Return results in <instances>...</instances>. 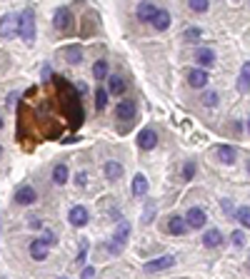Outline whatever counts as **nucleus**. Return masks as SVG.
I'll use <instances>...</instances> for the list:
<instances>
[{
  "mask_svg": "<svg viewBox=\"0 0 250 279\" xmlns=\"http://www.w3.org/2000/svg\"><path fill=\"white\" fill-rule=\"evenodd\" d=\"M18 35L25 42L35 40V13H33V8H25L18 15Z\"/></svg>",
  "mask_w": 250,
  "mask_h": 279,
  "instance_id": "obj_1",
  "label": "nucleus"
},
{
  "mask_svg": "<svg viewBox=\"0 0 250 279\" xmlns=\"http://www.w3.org/2000/svg\"><path fill=\"white\" fill-rule=\"evenodd\" d=\"M53 244H55V237H53V234H45V237L33 240V242H30V257H33L35 262H43L45 257H48V252H50Z\"/></svg>",
  "mask_w": 250,
  "mask_h": 279,
  "instance_id": "obj_2",
  "label": "nucleus"
},
{
  "mask_svg": "<svg viewBox=\"0 0 250 279\" xmlns=\"http://www.w3.org/2000/svg\"><path fill=\"white\" fill-rule=\"evenodd\" d=\"M173 264H175V254H163V257H155V260L145 262L143 264V272L145 274H155V272H163V269H168Z\"/></svg>",
  "mask_w": 250,
  "mask_h": 279,
  "instance_id": "obj_3",
  "label": "nucleus"
},
{
  "mask_svg": "<svg viewBox=\"0 0 250 279\" xmlns=\"http://www.w3.org/2000/svg\"><path fill=\"white\" fill-rule=\"evenodd\" d=\"M128 234H130V224L128 222H120L118 224V229H115V234H113V240H110V252L113 254H120L123 252V247H125V240H128Z\"/></svg>",
  "mask_w": 250,
  "mask_h": 279,
  "instance_id": "obj_4",
  "label": "nucleus"
},
{
  "mask_svg": "<svg viewBox=\"0 0 250 279\" xmlns=\"http://www.w3.org/2000/svg\"><path fill=\"white\" fill-rule=\"evenodd\" d=\"M53 23H55V28H58L60 33H68V30L73 28V13H70V8H58Z\"/></svg>",
  "mask_w": 250,
  "mask_h": 279,
  "instance_id": "obj_5",
  "label": "nucleus"
},
{
  "mask_svg": "<svg viewBox=\"0 0 250 279\" xmlns=\"http://www.w3.org/2000/svg\"><path fill=\"white\" fill-rule=\"evenodd\" d=\"M185 222H188V227L200 229V227L208 222V214H205V209H200V207H190V209H188V214H185Z\"/></svg>",
  "mask_w": 250,
  "mask_h": 279,
  "instance_id": "obj_6",
  "label": "nucleus"
},
{
  "mask_svg": "<svg viewBox=\"0 0 250 279\" xmlns=\"http://www.w3.org/2000/svg\"><path fill=\"white\" fill-rule=\"evenodd\" d=\"M68 220H70L73 227H85L88 220H90V214H88V209L83 207V205H75V207L68 212Z\"/></svg>",
  "mask_w": 250,
  "mask_h": 279,
  "instance_id": "obj_7",
  "label": "nucleus"
},
{
  "mask_svg": "<svg viewBox=\"0 0 250 279\" xmlns=\"http://www.w3.org/2000/svg\"><path fill=\"white\" fill-rule=\"evenodd\" d=\"M13 35H18V18L3 15L0 18V37H13Z\"/></svg>",
  "mask_w": 250,
  "mask_h": 279,
  "instance_id": "obj_8",
  "label": "nucleus"
},
{
  "mask_svg": "<svg viewBox=\"0 0 250 279\" xmlns=\"http://www.w3.org/2000/svg\"><path fill=\"white\" fill-rule=\"evenodd\" d=\"M158 5H153V3H140L138 5V10H135V15H138V20L140 23H153V18L158 15Z\"/></svg>",
  "mask_w": 250,
  "mask_h": 279,
  "instance_id": "obj_9",
  "label": "nucleus"
},
{
  "mask_svg": "<svg viewBox=\"0 0 250 279\" xmlns=\"http://www.w3.org/2000/svg\"><path fill=\"white\" fill-rule=\"evenodd\" d=\"M15 200H18L20 205H33V202H38V192H35L30 185H23V187L15 192Z\"/></svg>",
  "mask_w": 250,
  "mask_h": 279,
  "instance_id": "obj_10",
  "label": "nucleus"
},
{
  "mask_svg": "<svg viewBox=\"0 0 250 279\" xmlns=\"http://www.w3.org/2000/svg\"><path fill=\"white\" fill-rule=\"evenodd\" d=\"M188 85H190V88H195V90L205 88V85H208V73L200 70V68L190 70V73H188Z\"/></svg>",
  "mask_w": 250,
  "mask_h": 279,
  "instance_id": "obj_11",
  "label": "nucleus"
},
{
  "mask_svg": "<svg viewBox=\"0 0 250 279\" xmlns=\"http://www.w3.org/2000/svg\"><path fill=\"white\" fill-rule=\"evenodd\" d=\"M155 145H158V135H155V130H150V127L138 135V147L140 149H153Z\"/></svg>",
  "mask_w": 250,
  "mask_h": 279,
  "instance_id": "obj_12",
  "label": "nucleus"
},
{
  "mask_svg": "<svg viewBox=\"0 0 250 279\" xmlns=\"http://www.w3.org/2000/svg\"><path fill=\"white\" fill-rule=\"evenodd\" d=\"M135 110H138L135 100H123V102H118V117H120V120H133V117H135Z\"/></svg>",
  "mask_w": 250,
  "mask_h": 279,
  "instance_id": "obj_13",
  "label": "nucleus"
},
{
  "mask_svg": "<svg viewBox=\"0 0 250 279\" xmlns=\"http://www.w3.org/2000/svg\"><path fill=\"white\" fill-rule=\"evenodd\" d=\"M188 229H190V227H188L185 217H178V214H175V217H170V220H168V232H170V234H175V237H183V234H185Z\"/></svg>",
  "mask_w": 250,
  "mask_h": 279,
  "instance_id": "obj_14",
  "label": "nucleus"
},
{
  "mask_svg": "<svg viewBox=\"0 0 250 279\" xmlns=\"http://www.w3.org/2000/svg\"><path fill=\"white\" fill-rule=\"evenodd\" d=\"M215 155H218V160H220L223 165H233V162H235V157H238L235 147H230V145H220Z\"/></svg>",
  "mask_w": 250,
  "mask_h": 279,
  "instance_id": "obj_15",
  "label": "nucleus"
},
{
  "mask_svg": "<svg viewBox=\"0 0 250 279\" xmlns=\"http://www.w3.org/2000/svg\"><path fill=\"white\" fill-rule=\"evenodd\" d=\"M103 172H105V177H108L110 182H115V180H120V177H123V165H120V162H115V160H108V162H105V167H103Z\"/></svg>",
  "mask_w": 250,
  "mask_h": 279,
  "instance_id": "obj_16",
  "label": "nucleus"
},
{
  "mask_svg": "<svg viewBox=\"0 0 250 279\" xmlns=\"http://www.w3.org/2000/svg\"><path fill=\"white\" fill-rule=\"evenodd\" d=\"M62 57H65V60L70 62V65H78V62L83 60V48L78 45V42H75V45L62 48Z\"/></svg>",
  "mask_w": 250,
  "mask_h": 279,
  "instance_id": "obj_17",
  "label": "nucleus"
},
{
  "mask_svg": "<svg viewBox=\"0 0 250 279\" xmlns=\"http://www.w3.org/2000/svg\"><path fill=\"white\" fill-rule=\"evenodd\" d=\"M195 57H198V62H200L203 68H213L215 65V53L210 48H198Z\"/></svg>",
  "mask_w": 250,
  "mask_h": 279,
  "instance_id": "obj_18",
  "label": "nucleus"
},
{
  "mask_svg": "<svg viewBox=\"0 0 250 279\" xmlns=\"http://www.w3.org/2000/svg\"><path fill=\"white\" fill-rule=\"evenodd\" d=\"M153 28H155V30H168V28H170V13L165 10V8H160L158 15L153 18Z\"/></svg>",
  "mask_w": 250,
  "mask_h": 279,
  "instance_id": "obj_19",
  "label": "nucleus"
},
{
  "mask_svg": "<svg viewBox=\"0 0 250 279\" xmlns=\"http://www.w3.org/2000/svg\"><path fill=\"white\" fill-rule=\"evenodd\" d=\"M238 90H240V93H248V90H250V60L240 68V75H238Z\"/></svg>",
  "mask_w": 250,
  "mask_h": 279,
  "instance_id": "obj_20",
  "label": "nucleus"
},
{
  "mask_svg": "<svg viewBox=\"0 0 250 279\" xmlns=\"http://www.w3.org/2000/svg\"><path fill=\"white\" fill-rule=\"evenodd\" d=\"M220 242H223V232H220V229H208V232L203 234V244L210 247V249L218 247Z\"/></svg>",
  "mask_w": 250,
  "mask_h": 279,
  "instance_id": "obj_21",
  "label": "nucleus"
},
{
  "mask_svg": "<svg viewBox=\"0 0 250 279\" xmlns=\"http://www.w3.org/2000/svg\"><path fill=\"white\" fill-rule=\"evenodd\" d=\"M53 182H55V185H65V182H68V165L58 162V165L53 167Z\"/></svg>",
  "mask_w": 250,
  "mask_h": 279,
  "instance_id": "obj_22",
  "label": "nucleus"
},
{
  "mask_svg": "<svg viewBox=\"0 0 250 279\" xmlns=\"http://www.w3.org/2000/svg\"><path fill=\"white\" fill-rule=\"evenodd\" d=\"M108 93H113V95H123L125 93V80L120 77V75H110L108 77Z\"/></svg>",
  "mask_w": 250,
  "mask_h": 279,
  "instance_id": "obj_23",
  "label": "nucleus"
},
{
  "mask_svg": "<svg viewBox=\"0 0 250 279\" xmlns=\"http://www.w3.org/2000/svg\"><path fill=\"white\" fill-rule=\"evenodd\" d=\"M145 192H148V180H145V175H135L133 177V195L143 197Z\"/></svg>",
  "mask_w": 250,
  "mask_h": 279,
  "instance_id": "obj_24",
  "label": "nucleus"
},
{
  "mask_svg": "<svg viewBox=\"0 0 250 279\" xmlns=\"http://www.w3.org/2000/svg\"><path fill=\"white\" fill-rule=\"evenodd\" d=\"M93 77H95L98 82H103V80L108 77V62H105V60H98L95 65H93Z\"/></svg>",
  "mask_w": 250,
  "mask_h": 279,
  "instance_id": "obj_25",
  "label": "nucleus"
},
{
  "mask_svg": "<svg viewBox=\"0 0 250 279\" xmlns=\"http://www.w3.org/2000/svg\"><path fill=\"white\" fill-rule=\"evenodd\" d=\"M95 107H98L100 112L108 107V90H103V88H98V90H95Z\"/></svg>",
  "mask_w": 250,
  "mask_h": 279,
  "instance_id": "obj_26",
  "label": "nucleus"
},
{
  "mask_svg": "<svg viewBox=\"0 0 250 279\" xmlns=\"http://www.w3.org/2000/svg\"><path fill=\"white\" fill-rule=\"evenodd\" d=\"M235 217L240 220V224H243L245 229H250V207H238Z\"/></svg>",
  "mask_w": 250,
  "mask_h": 279,
  "instance_id": "obj_27",
  "label": "nucleus"
},
{
  "mask_svg": "<svg viewBox=\"0 0 250 279\" xmlns=\"http://www.w3.org/2000/svg\"><path fill=\"white\" fill-rule=\"evenodd\" d=\"M193 175H195V162H185V167H183V180L190 182Z\"/></svg>",
  "mask_w": 250,
  "mask_h": 279,
  "instance_id": "obj_28",
  "label": "nucleus"
},
{
  "mask_svg": "<svg viewBox=\"0 0 250 279\" xmlns=\"http://www.w3.org/2000/svg\"><path fill=\"white\" fill-rule=\"evenodd\" d=\"M153 214H155V202H145V214H143V222H145V224H150Z\"/></svg>",
  "mask_w": 250,
  "mask_h": 279,
  "instance_id": "obj_29",
  "label": "nucleus"
},
{
  "mask_svg": "<svg viewBox=\"0 0 250 279\" xmlns=\"http://www.w3.org/2000/svg\"><path fill=\"white\" fill-rule=\"evenodd\" d=\"M208 8H210V5H208V0H190V10L193 13H205Z\"/></svg>",
  "mask_w": 250,
  "mask_h": 279,
  "instance_id": "obj_30",
  "label": "nucleus"
},
{
  "mask_svg": "<svg viewBox=\"0 0 250 279\" xmlns=\"http://www.w3.org/2000/svg\"><path fill=\"white\" fill-rule=\"evenodd\" d=\"M230 242H233L235 247H243V244H245V234H243L240 229H235V232L230 234Z\"/></svg>",
  "mask_w": 250,
  "mask_h": 279,
  "instance_id": "obj_31",
  "label": "nucleus"
},
{
  "mask_svg": "<svg viewBox=\"0 0 250 279\" xmlns=\"http://www.w3.org/2000/svg\"><path fill=\"white\" fill-rule=\"evenodd\" d=\"M203 102H205V107H215L218 105V93H205Z\"/></svg>",
  "mask_w": 250,
  "mask_h": 279,
  "instance_id": "obj_32",
  "label": "nucleus"
},
{
  "mask_svg": "<svg viewBox=\"0 0 250 279\" xmlns=\"http://www.w3.org/2000/svg\"><path fill=\"white\" fill-rule=\"evenodd\" d=\"M80 252H78V262H85V257H88V240H80Z\"/></svg>",
  "mask_w": 250,
  "mask_h": 279,
  "instance_id": "obj_33",
  "label": "nucleus"
},
{
  "mask_svg": "<svg viewBox=\"0 0 250 279\" xmlns=\"http://www.w3.org/2000/svg\"><path fill=\"white\" fill-rule=\"evenodd\" d=\"M185 37H188V40L200 37V28H190V30H185Z\"/></svg>",
  "mask_w": 250,
  "mask_h": 279,
  "instance_id": "obj_34",
  "label": "nucleus"
},
{
  "mask_svg": "<svg viewBox=\"0 0 250 279\" xmlns=\"http://www.w3.org/2000/svg\"><path fill=\"white\" fill-rule=\"evenodd\" d=\"M93 274H95V269L93 267H85V269H83V274H80V279H93Z\"/></svg>",
  "mask_w": 250,
  "mask_h": 279,
  "instance_id": "obj_35",
  "label": "nucleus"
},
{
  "mask_svg": "<svg viewBox=\"0 0 250 279\" xmlns=\"http://www.w3.org/2000/svg\"><path fill=\"white\" fill-rule=\"evenodd\" d=\"M85 180H88V175H85V172H83V175L78 172V185H85Z\"/></svg>",
  "mask_w": 250,
  "mask_h": 279,
  "instance_id": "obj_36",
  "label": "nucleus"
},
{
  "mask_svg": "<svg viewBox=\"0 0 250 279\" xmlns=\"http://www.w3.org/2000/svg\"><path fill=\"white\" fill-rule=\"evenodd\" d=\"M223 207H225V212H233V205H230V200H223Z\"/></svg>",
  "mask_w": 250,
  "mask_h": 279,
  "instance_id": "obj_37",
  "label": "nucleus"
},
{
  "mask_svg": "<svg viewBox=\"0 0 250 279\" xmlns=\"http://www.w3.org/2000/svg\"><path fill=\"white\" fill-rule=\"evenodd\" d=\"M30 227H35V229H38V227H43V222H40V220H30Z\"/></svg>",
  "mask_w": 250,
  "mask_h": 279,
  "instance_id": "obj_38",
  "label": "nucleus"
},
{
  "mask_svg": "<svg viewBox=\"0 0 250 279\" xmlns=\"http://www.w3.org/2000/svg\"><path fill=\"white\" fill-rule=\"evenodd\" d=\"M245 165H248V175H250V160H248V162H245Z\"/></svg>",
  "mask_w": 250,
  "mask_h": 279,
  "instance_id": "obj_39",
  "label": "nucleus"
},
{
  "mask_svg": "<svg viewBox=\"0 0 250 279\" xmlns=\"http://www.w3.org/2000/svg\"><path fill=\"white\" fill-rule=\"evenodd\" d=\"M0 130H3V117H0Z\"/></svg>",
  "mask_w": 250,
  "mask_h": 279,
  "instance_id": "obj_40",
  "label": "nucleus"
},
{
  "mask_svg": "<svg viewBox=\"0 0 250 279\" xmlns=\"http://www.w3.org/2000/svg\"><path fill=\"white\" fill-rule=\"evenodd\" d=\"M248 267H250V257H248Z\"/></svg>",
  "mask_w": 250,
  "mask_h": 279,
  "instance_id": "obj_41",
  "label": "nucleus"
},
{
  "mask_svg": "<svg viewBox=\"0 0 250 279\" xmlns=\"http://www.w3.org/2000/svg\"><path fill=\"white\" fill-rule=\"evenodd\" d=\"M248 130H250V120H248Z\"/></svg>",
  "mask_w": 250,
  "mask_h": 279,
  "instance_id": "obj_42",
  "label": "nucleus"
},
{
  "mask_svg": "<svg viewBox=\"0 0 250 279\" xmlns=\"http://www.w3.org/2000/svg\"><path fill=\"white\" fill-rule=\"evenodd\" d=\"M0 155H3V147H0Z\"/></svg>",
  "mask_w": 250,
  "mask_h": 279,
  "instance_id": "obj_43",
  "label": "nucleus"
},
{
  "mask_svg": "<svg viewBox=\"0 0 250 279\" xmlns=\"http://www.w3.org/2000/svg\"><path fill=\"white\" fill-rule=\"evenodd\" d=\"M62 279H68V277H62Z\"/></svg>",
  "mask_w": 250,
  "mask_h": 279,
  "instance_id": "obj_44",
  "label": "nucleus"
}]
</instances>
